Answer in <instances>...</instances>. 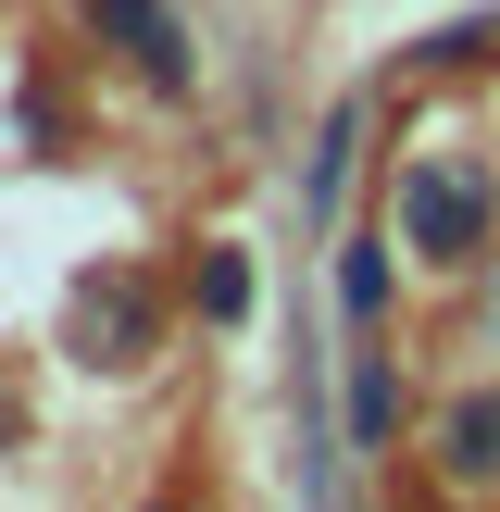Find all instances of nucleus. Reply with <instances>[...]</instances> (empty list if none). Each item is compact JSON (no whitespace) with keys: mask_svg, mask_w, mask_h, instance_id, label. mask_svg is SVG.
<instances>
[{"mask_svg":"<svg viewBox=\"0 0 500 512\" xmlns=\"http://www.w3.org/2000/svg\"><path fill=\"white\" fill-rule=\"evenodd\" d=\"M338 300H350V313H388V250H350V263H338Z\"/></svg>","mask_w":500,"mask_h":512,"instance_id":"nucleus-5","label":"nucleus"},{"mask_svg":"<svg viewBox=\"0 0 500 512\" xmlns=\"http://www.w3.org/2000/svg\"><path fill=\"white\" fill-rule=\"evenodd\" d=\"M350 425H363V438H388V425H400V388H388L375 350H363V375H350Z\"/></svg>","mask_w":500,"mask_h":512,"instance_id":"nucleus-4","label":"nucleus"},{"mask_svg":"<svg viewBox=\"0 0 500 512\" xmlns=\"http://www.w3.org/2000/svg\"><path fill=\"white\" fill-rule=\"evenodd\" d=\"M488 213H500V188L463 150H425V163L400 175V225H413L425 263H475V250H488Z\"/></svg>","mask_w":500,"mask_h":512,"instance_id":"nucleus-1","label":"nucleus"},{"mask_svg":"<svg viewBox=\"0 0 500 512\" xmlns=\"http://www.w3.org/2000/svg\"><path fill=\"white\" fill-rule=\"evenodd\" d=\"M350 138H363V113H338V125H325V150H313V213L350 188Z\"/></svg>","mask_w":500,"mask_h":512,"instance_id":"nucleus-6","label":"nucleus"},{"mask_svg":"<svg viewBox=\"0 0 500 512\" xmlns=\"http://www.w3.org/2000/svg\"><path fill=\"white\" fill-rule=\"evenodd\" d=\"M200 313H250V263H238V250L200 263Z\"/></svg>","mask_w":500,"mask_h":512,"instance_id":"nucleus-7","label":"nucleus"},{"mask_svg":"<svg viewBox=\"0 0 500 512\" xmlns=\"http://www.w3.org/2000/svg\"><path fill=\"white\" fill-rule=\"evenodd\" d=\"M450 463H463V475H500V400H463V413H450Z\"/></svg>","mask_w":500,"mask_h":512,"instance_id":"nucleus-3","label":"nucleus"},{"mask_svg":"<svg viewBox=\"0 0 500 512\" xmlns=\"http://www.w3.org/2000/svg\"><path fill=\"white\" fill-rule=\"evenodd\" d=\"M88 13H100V38H125V50H138L150 75H163V88L188 75V25H175L163 0H88Z\"/></svg>","mask_w":500,"mask_h":512,"instance_id":"nucleus-2","label":"nucleus"}]
</instances>
